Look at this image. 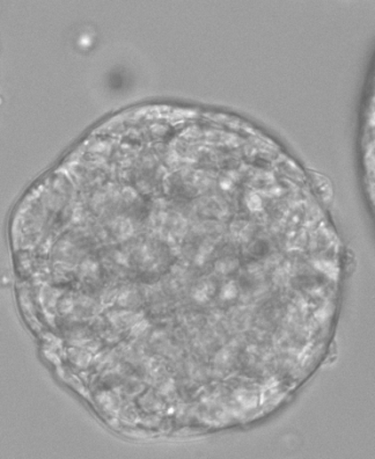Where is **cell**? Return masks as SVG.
Returning a JSON list of instances; mask_svg holds the SVG:
<instances>
[{"mask_svg": "<svg viewBox=\"0 0 375 459\" xmlns=\"http://www.w3.org/2000/svg\"><path fill=\"white\" fill-rule=\"evenodd\" d=\"M236 289L235 288V285L233 283H229L228 286H226L223 289V296L226 300H231V298L235 297Z\"/></svg>", "mask_w": 375, "mask_h": 459, "instance_id": "6da1fadb", "label": "cell"}, {"mask_svg": "<svg viewBox=\"0 0 375 459\" xmlns=\"http://www.w3.org/2000/svg\"><path fill=\"white\" fill-rule=\"evenodd\" d=\"M148 327L147 321H143V323H140L135 325L132 328V333L135 335L140 334V333H143L145 331V328Z\"/></svg>", "mask_w": 375, "mask_h": 459, "instance_id": "7a4b0ae2", "label": "cell"}]
</instances>
